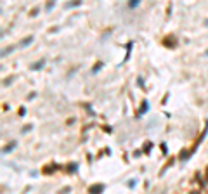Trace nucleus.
Here are the masks:
<instances>
[{"label": "nucleus", "instance_id": "obj_3", "mask_svg": "<svg viewBox=\"0 0 208 194\" xmlns=\"http://www.w3.org/2000/svg\"><path fill=\"white\" fill-rule=\"evenodd\" d=\"M147 109H149V104H147V102H144V104H142V107H140V113H139V114H144Z\"/></svg>", "mask_w": 208, "mask_h": 194}, {"label": "nucleus", "instance_id": "obj_2", "mask_svg": "<svg viewBox=\"0 0 208 194\" xmlns=\"http://www.w3.org/2000/svg\"><path fill=\"white\" fill-rule=\"evenodd\" d=\"M101 191H102V185H96V187L90 189V194H97V192H101Z\"/></svg>", "mask_w": 208, "mask_h": 194}, {"label": "nucleus", "instance_id": "obj_7", "mask_svg": "<svg viewBox=\"0 0 208 194\" xmlns=\"http://www.w3.org/2000/svg\"><path fill=\"white\" fill-rule=\"evenodd\" d=\"M101 66H102V63H99V64H96V68L92 69V73H97L99 69H101Z\"/></svg>", "mask_w": 208, "mask_h": 194}, {"label": "nucleus", "instance_id": "obj_4", "mask_svg": "<svg viewBox=\"0 0 208 194\" xmlns=\"http://www.w3.org/2000/svg\"><path fill=\"white\" fill-rule=\"evenodd\" d=\"M44 64H45V61H44V59H42V61H38V63H37V64H33V69H40V68H42V66H44Z\"/></svg>", "mask_w": 208, "mask_h": 194}, {"label": "nucleus", "instance_id": "obj_6", "mask_svg": "<svg viewBox=\"0 0 208 194\" xmlns=\"http://www.w3.org/2000/svg\"><path fill=\"white\" fill-rule=\"evenodd\" d=\"M14 146H16V142H12V144H10L9 147H5V149H4V153H10V151L14 149Z\"/></svg>", "mask_w": 208, "mask_h": 194}, {"label": "nucleus", "instance_id": "obj_1", "mask_svg": "<svg viewBox=\"0 0 208 194\" xmlns=\"http://www.w3.org/2000/svg\"><path fill=\"white\" fill-rule=\"evenodd\" d=\"M31 40H33V37H28V38H24L23 42H21V47H28V45H29V42H31Z\"/></svg>", "mask_w": 208, "mask_h": 194}, {"label": "nucleus", "instance_id": "obj_5", "mask_svg": "<svg viewBox=\"0 0 208 194\" xmlns=\"http://www.w3.org/2000/svg\"><path fill=\"white\" fill-rule=\"evenodd\" d=\"M139 5V0H132V2H128V7L130 9H134V7H137Z\"/></svg>", "mask_w": 208, "mask_h": 194}]
</instances>
